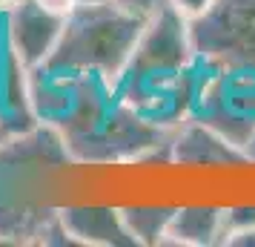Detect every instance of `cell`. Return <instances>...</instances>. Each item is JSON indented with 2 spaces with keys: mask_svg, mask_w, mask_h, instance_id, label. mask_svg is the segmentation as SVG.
Listing matches in <instances>:
<instances>
[{
  "mask_svg": "<svg viewBox=\"0 0 255 247\" xmlns=\"http://www.w3.org/2000/svg\"><path fill=\"white\" fill-rule=\"evenodd\" d=\"M247 158H250V164H255V138L250 141V147H247Z\"/></svg>",
  "mask_w": 255,
  "mask_h": 247,
  "instance_id": "cell-18",
  "label": "cell"
},
{
  "mask_svg": "<svg viewBox=\"0 0 255 247\" xmlns=\"http://www.w3.org/2000/svg\"><path fill=\"white\" fill-rule=\"evenodd\" d=\"M29 92L37 121L60 132L72 164L143 161L172 138L124 104L115 83L98 72L40 63L29 69Z\"/></svg>",
  "mask_w": 255,
  "mask_h": 247,
  "instance_id": "cell-1",
  "label": "cell"
},
{
  "mask_svg": "<svg viewBox=\"0 0 255 247\" xmlns=\"http://www.w3.org/2000/svg\"><path fill=\"white\" fill-rule=\"evenodd\" d=\"M124 224L135 245H163L169 222L175 216V207H121Z\"/></svg>",
  "mask_w": 255,
  "mask_h": 247,
  "instance_id": "cell-12",
  "label": "cell"
},
{
  "mask_svg": "<svg viewBox=\"0 0 255 247\" xmlns=\"http://www.w3.org/2000/svg\"><path fill=\"white\" fill-rule=\"evenodd\" d=\"M37 124L40 121L35 115L29 92V66L14 52L6 32V17L0 9V141L20 135Z\"/></svg>",
  "mask_w": 255,
  "mask_h": 247,
  "instance_id": "cell-6",
  "label": "cell"
},
{
  "mask_svg": "<svg viewBox=\"0 0 255 247\" xmlns=\"http://www.w3.org/2000/svg\"><path fill=\"white\" fill-rule=\"evenodd\" d=\"M3 17H6V32H9L14 52L29 69L52 58L66 17L46 12L37 0H20L12 9H3Z\"/></svg>",
  "mask_w": 255,
  "mask_h": 247,
  "instance_id": "cell-7",
  "label": "cell"
},
{
  "mask_svg": "<svg viewBox=\"0 0 255 247\" xmlns=\"http://www.w3.org/2000/svg\"><path fill=\"white\" fill-rule=\"evenodd\" d=\"M224 245L227 247H255V224L253 227H247V230H238V233L227 236Z\"/></svg>",
  "mask_w": 255,
  "mask_h": 247,
  "instance_id": "cell-17",
  "label": "cell"
},
{
  "mask_svg": "<svg viewBox=\"0 0 255 247\" xmlns=\"http://www.w3.org/2000/svg\"><path fill=\"white\" fill-rule=\"evenodd\" d=\"M209 58L198 55L189 37V20L163 3L143 26L138 46L115 81V92L149 124L172 132L181 127Z\"/></svg>",
  "mask_w": 255,
  "mask_h": 247,
  "instance_id": "cell-2",
  "label": "cell"
},
{
  "mask_svg": "<svg viewBox=\"0 0 255 247\" xmlns=\"http://www.w3.org/2000/svg\"><path fill=\"white\" fill-rule=\"evenodd\" d=\"M60 222L66 233L75 239V245L95 247H135V239L129 236L121 207H101V204H75L60 207Z\"/></svg>",
  "mask_w": 255,
  "mask_h": 247,
  "instance_id": "cell-9",
  "label": "cell"
},
{
  "mask_svg": "<svg viewBox=\"0 0 255 247\" xmlns=\"http://www.w3.org/2000/svg\"><path fill=\"white\" fill-rule=\"evenodd\" d=\"M189 37L198 55L255 66V0H215L201 17L189 20Z\"/></svg>",
  "mask_w": 255,
  "mask_h": 247,
  "instance_id": "cell-5",
  "label": "cell"
},
{
  "mask_svg": "<svg viewBox=\"0 0 255 247\" xmlns=\"http://www.w3.org/2000/svg\"><path fill=\"white\" fill-rule=\"evenodd\" d=\"M169 161L175 164H204V167H227V164H250L244 150L230 144L224 135L186 118L181 127L172 130L169 138Z\"/></svg>",
  "mask_w": 255,
  "mask_h": 247,
  "instance_id": "cell-8",
  "label": "cell"
},
{
  "mask_svg": "<svg viewBox=\"0 0 255 247\" xmlns=\"http://www.w3.org/2000/svg\"><path fill=\"white\" fill-rule=\"evenodd\" d=\"M109 3H115V6H121V9H129V12H135V14L149 17V14H155L158 9H161L166 0H109Z\"/></svg>",
  "mask_w": 255,
  "mask_h": 247,
  "instance_id": "cell-15",
  "label": "cell"
},
{
  "mask_svg": "<svg viewBox=\"0 0 255 247\" xmlns=\"http://www.w3.org/2000/svg\"><path fill=\"white\" fill-rule=\"evenodd\" d=\"M189 118L247 153L255 138V66L221 63L209 58L192 98Z\"/></svg>",
  "mask_w": 255,
  "mask_h": 247,
  "instance_id": "cell-4",
  "label": "cell"
},
{
  "mask_svg": "<svg viewBox=\"0 0 255 247\" xmlns=\"http://www.w3.org/2000/svg\"><path fill=\"white\" fill-rule=\"evenodd\" d=\"M46 12H52V14H58V17H69L78 6H81L83 0H37Z\"/></svg>",
  "mask_w": 255,
  "mask_h": 247,
  "instance_id": "cell-16",
  "label": "cell"
},
{
  "mask_svg": "<svg viewBox=\"0 0 255 247\" xmlns=\"http://www.w3.org/2000/svg\"><path fill=\"white\" fill-rule=\"evenodd\" d=\"M17 3H20V0H0V9H12Z\"/></svg>",
  "mask_w": 255,
  "mask_h": 247,
  "instance_id": "cell-19",
  "label": "cell"
},
{
  "mask_svg": "<svg viewBox=\"0 0 255 247\" xmlns=\"http://www.w3.org/2000/svg\"><path fill=\"white\" fill-rule=\"evenodd\" d=\"M0 164L12 167H55V164H72L66 144L58 130L46 124H37L32 130L3 138L0 141Z\"/></svg>",
  "mask_w": 255,
  "mask_h": 247,
  "instance_id": "cell-10",
  "label": "cell"
},
{
  "mask_svg": "<svg viewBox=\"0 0 255 247\" xmlns=\"http://www.w3.org/2000/svg\"><path fill=\"white\" fill-rule=\"evenodd\" d=\"M224 227H221V207L192 204V207H175L163 245L184 247H212L221 245Z\"/></svg>",
  "mask_w": 255,
  "mask_h": 247,
  "instance_id": "cell-11",
  "label": "cell"
},
{
  "mask_svg": "<svg viewBox=\"0 0 255 247\" xmlns=\"http://www.w3.org/2000/svg\"><path fill=\"white\" fill-rule=\"evenodd\" d=\"M166 3H169L172 9H178L186 20H195V17H201V14L207 12L215 0H166Z\"/></svg>",
  "mask_w": 255,
  "mask_h": 247,
  "instance_id": "cell-14",
  "label": "cell"
},
{
  "mask_svg": "<svg viewBox=\"0 0 255 247\" xmlns=\"http://www.w3.org/2000/svg\"><path fill=\"white\" fill-rule=\"evenodd\" d=\"M149 17L121 9L109 0H83L63 20V32L46 63L78 72H98L118 81L138 46Z\"/></svg>",
  "mask_w": 255,
  "mask_h": 247,
  "instance_id": "cell-3",
  "label": "cell"
},
{
  "mask_svg": "<svg viewBox=\"0 0 255 247\" xmlns=\"http://www.w3.org/2000/svg\"><path fill=\"white\" fill-rule=\"evenodd\" d=\"M255 224V207H224L221 210V227H224V239L238 230H247ZM221 239V245H224Z\"/></svg>",
  "mask_w": 255,
  "mask_h": 247,
  "instance_id": "cell-13",
  "label": "cell"
}]
</instances>
